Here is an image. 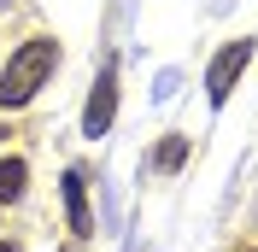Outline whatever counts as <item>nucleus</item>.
I'll use <instances>...</instances> for the list:
<instances>
[{"instance_id": "0eeeda50", "label": "nucleus", "mask_w": 258, "mask_h": 252, "mask_svg": "<svg viewBox=\"0 0 258 252\" xmlns=\"http://www.w3.org/2000/svg\"><path fill=\"white\" fill-rule=\"evenodd\" d=\"M0 252H18V246H0Z\"/></svg>"}, {"instance_id": "423d86ee", "label": "nucleus", "mask_w": 258, "mask_h": 252, "mask_svg": "<svg viewBox=\"0 0 258 252\" xmlns=\"http://www.w3.org/2000/svg\"><path fill=\"white\" fill-rule=\"evenodd\" d=\"M182 158H188V135H164L159 141V153H153V170H182Z\"/></svg>"}, {"instance_id": "20e7f679", "label": "nucleus", "mask_w": 258, "mask_h": 252, "mask_svg": "<svg viewBox=\"0 0 258 252\" xmlns=\"http://www.w3.org/2000/svg\"><path fill=\"white\" fill-rule=\"evenodd\" d=\"M64 217H71V235H77V240L94 235V211H88V176H82V170H64Z\"/></svg>"}, {"instance_id": "6e6552de", "label": "nucleus", "mask_w": 258, "mask_h": 252, "mask_svg": "<svg viewBox=\"0 0 258 252\" xmlns=\"http://www.w3.org/2000/svg\"><path fill=\"white\" fill-rule=\"evenodd\" d=\"M252 252H258V246H252Z\"/></svg>"}, {"instance_id": "f257e3e1", "label": "nucleus", "mask_w": 258, "mask_h": 252, "mask_svg": "<svg viewBox=\"0 0 258 252\" xmlns=\"http://www.w3.org/2000/svg\"><path fill=\"white\" fill-rule=\"evenodd\" d=\"M53 65H59V41H53V35L24 41L12 59H6V77H0V106H6V111L30 106V100L41 94V82L53 77Z\"/></svg>"}, {"instance_id": "7ed1b4c3", "label": "nucleus", "mask_w": 258, "mask_h": 252, "mask_svg": "<svg viewBox=\"0 0 258 252\" xmlns=\"http://www.w3.org/2000/svg\"><path fill=\"white\" fill-rule=\"evenodd\" d=\"M112 117H117V65H106L100 82H94V94H88V106H82V135L100 141L112 129Z\"/></svg>"}, {"instance_id": "f03ea898", "label": "nucleus", "mask_w": 258, "mask_h": 252, "mask_svg": "<svg viewBox=\"0 0 258 252\" xmlns=\"http://www.w3.org/2000/svg\"><path fill=\"white\" fill-rule=\"evenodd\" d=\"M246 65H252V41H223V53L211 59V71H206V100L211 106H229V94H235V82L246 77Z\"/></svg>"}, {"instance_id": "39448f33", "label": "nucleus", "mask_w": 258, "mask_h": 252, "mask_svg": "<svg viewBox=\"0 0 258 252\" xmlns=\"http://www.w3.org/2000/svg\"><path fill=\"white\" fill-rule=\"evenodd\" d=\"M24 182H30V164H24V158H0V200L6 205L24 200Z\"/></svg>"}]
</instances>
